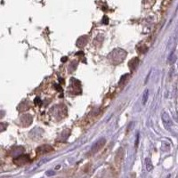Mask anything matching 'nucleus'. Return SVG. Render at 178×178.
<instances>
[{
    "label": "nucleus",
    "mask_w": 178,
    "mask_h": 178,
    "mask_svg": "<svg viewBox=\"0 0 178 178\" xmlns=\"http://www.w3.org/2000/svg\"><path fill=\"white\" fill-rule=\"evenodd\" d=\"M126 53L123 49L117 48L115 50H113L112 53H110V61L112 62L113 64H119L120 62H122V61L126 58Z\"/></svg>",
    "instance_id": "nucleus-1"
},
{
    "label": "nucleus",
    "mask_w": 178,
    "mask_h": 178,
    "mask_svg": "<svg viewBox=\"0 0 178 178\" xmlns=\"http://www.w3.org/2000/svg\"><path fill=\"white\" fill-rule=\"evenodd\" d=\"M106 143V140L104 138H101L99 139L93 145L92 148H91V150H90V152H88V156H91V155H94V154H95L96 152H98L104 146Z\"/></svg>",
    "instance_id": "nucleus-2"
},
{
    "label": "nucleus",
    "mask_w": 178,
    "mask_h": 178,
    "mask_svg": "<svg viewBox=\"0 0 178 178\" xmlns=\"http://www.w3.org/2000/svg\"><path fill=\"white\" fill-rule=\"evenodd\" d=\"M28 162H30V156L27 154H21L15 158H13V163L17 166H23Z\"/></svg>",
    "instance_id": "nucleus-3"
},
{
    "label": "nucleus",
    "mask_w": 178,
    "mask_h": 178,
    "mask_svg": "<svg viewBox=\"0 0 178 178\" xmlns=\"http://www.w3.org/2000/svg\"><path fill=\"white\" fill-rule=\"evenodd\" d=\"M53 152V147L47 144L41 145L39 148H37V150H36V152L38 154H40V155L46 154V153H48V152Z\"/></svg>",
    "instance_id": "nucleus-4"
},
{
    "label": "nucleus",
    "mask_w": 178,
    "mask_h": 178,
    "mask_svg": "<svg viewBox=\"0 0 178 178\" xmlns=\"http://www.w3.org/2000/svg\"><path fill=\"white\" fill-rule=\"evenodd\" d=\"M138 64L139 59L137 57H135V58H133L132 60H130V62H128V67H129V69H130L131 71H134L137 68Z\"/></svg>",
    "instance_id": "nucleus-5"
},
{
    "label": "nucleus",
    "mask_w": 178,
    "mask_h": 178,
    "mask_svg": "<svg viewBox=\"0 0 178 178\" xmlns=\"http://www.w3.org/2000/svg\"><path fill=\"white\" fill-rule=\"evenodd\" d=\"M21 123L24 125V126H26L30 125V124H31V122H32V117L30 116V115H24L22 118H21Z\"/></svg>",
    "instance_id": "nucleus-6"
},
{
    "label": "nucleus",
    "mask_w": 178,
    "mask_h": 178,
    "mask_svg": "<svg viewBox=\"0 0 178 178\" xmlns=\"http://www.w3.org/2000/svg\"><path fill=\"white\" fill-rule=\"evenodd\" d=\"M87 39H88L87 36L80 37L79 39H78V41H77V46H79V47H83L84 46H86V43H87Z\"/></svg>",
    "instance_id": "nucleus-7"
},
{
    "label": "nucleus",
    "mask_w": 178,
    "mask_h": 178,
    "mask_svg": "<svg viewBox=\"0 0 178 178\" xmlns=\"http://www.w3.org/2000/svg\"><path fill=\"white\" fill-rule=\"evenodd\" d=\"M162 120H163V123L165 124L167 127L168 126H172L171 119H170L168 114H167V112H164V113L162 114Z\"/></svg>",
    "instance_id": "nucleus-8"
},
{
    "label": "nucleus",
    "mask_w": 178,
    "mask_h": 178,
    "mask_svg": "<svg viewBox=\"0 0 178 178\" xmlns=\"http://www.w3.org/2000/svg\"><path fill=\"white\" fill-rule=\"evenodd\" d=\"M149 95H150V92H149V89H145L144 92L143 93V99H142V103L143 105L146 104L148 98H149Z\"/></svg>",
    "instance_id": "nucleus-9"
},
{
    "label": "nucleus",
    "mask_w": 178,
    "mask_h": 178,
    "mask_svg": "<svg viewBox=\"0 0 178 178\" xmlns=\"http://www.w3.org/2000/svg\"><path fill=\"white\" fill-rule=\"evenodd\" d=\"M145 162H146V168H147V170H148V171H151V170H152L153 166H152L151 159L146 158V159H145Z\"/></svg>",
    "instance_id": "nucleus-10"
},
{
    "label": "nucleus",
    "mask_w": 178,
    "mask_h": 178,
    "mask_svg": "<svg viewBox=\"0 0 178 178\" xmlns=\"http://www.w3.org/2000/svg\"><path fill=\"white\" fill-rule=\"evenodd\" d=\"M128 74H125V75H123L122 76V78L120 79L119 80V86H123V85H125L126 84V79L128 78Z\"/></svg>",
    "instance_id": "nucleus-11"
},
{
    "label": "nucleus",
    "mask_w": 178,
    "mask_h": 178,
    "mask_svg": "<svg viewBox=\"0 0 178 178\" xmlns=\"http://www.w3.org/2000/svg\"><path fill=\"white\" fill-rule=\"evenodd\" d=\"M35 103H36V104H39V105L41 104V101H40V99L39 97H37V98L35 99Z\"/></svg>",
    "instance_id": "nucleus-12"
},
{
    "label": "nucleus",
    "mask_w": 178,
    "mask_h": 178,
    "mask_svg": "<svg viewBox=\"0 0 178 178\" xmlns=\"http://www.w3.org/2000/svg\"><path fill=\"white\" fill-rule=\"evenodd\" d=\"M139 143V134H137V136H136V144H135V148H137Z\"/></svg>",
    "instance_id": "nucleus-13"
},
{
    "label": "nucleus",
    "mask_w": 178,
    "mask_h": 178,
    "mask_svg": "<svg viewBox=\"0 0 178 178\" xmlns=\"http://www.w3.org/2000/svg\"><path fill=\"white\" fill-rule=\"evenodd\" d=\"M67 60V57H65V58H62V61H66Z\"/></svg>",
    "instance_id": "nucleus-14"
}]
</instances>
